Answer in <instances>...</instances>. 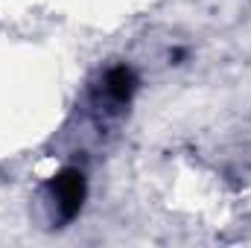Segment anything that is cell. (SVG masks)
I'll list each match as a JSON object with an SVG mask.
<instances>
[{"instance_id": "cell-1", "label": "cell", "mask_w": 251, "mask_h": 248, "mask_svg": "<svg viewBox=\"0 0 251 248\" xmlns=\"http://www.w3.org/2000/svg\"><path fill=\"white\" fill-rule=\"evenodd\" d=\"M53 193L59 198V207H62L64 216H73L82 207V198H85V178H82V173L64 170L62 175L53 181Z\"/></svg>"}, {"instance_id": "cell-2", "label": "cell", "mask_w": 251, "mask_h": 248, "mask_svg": "<svg viewBox=\"0 0 251 248\" xmlns=\"http://www.w3.org/2000/svg\"><path fill=\"white\" fill-rule=\"evenodd\" d=\"M131 88H134V73L128 67H117V70L108 73V91H111V97L126 99L131 94Z\"/></svg>"}]
</instances>
